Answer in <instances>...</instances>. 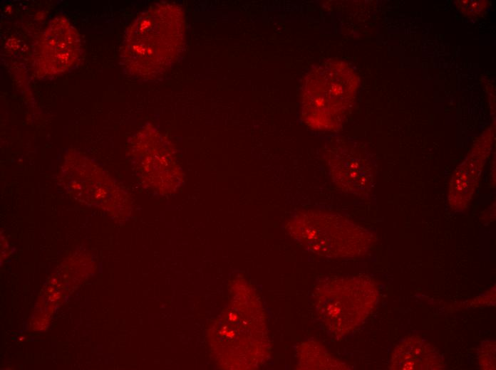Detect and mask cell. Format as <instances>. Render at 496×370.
I'll list each match as a JSON object with an SVG mask.
<instances>
[{
	"label": "cell",
	"mask_w": 496,
	"mask_h": 370,
	"mask_svg": "<svg viewBox=\"0 0 496 370\" xmlns=\"http://www.w3.org/2000/svg\"><path fill=\"white\" fill-rule=\"evenodd\" d=\"M298 369H344V363L334 358L321 344L307 341L297 349Z\"/></svg>",
	"instance_id": "cell-11"
},
{
	"label": "cell",
	"mask_w": 496,
	"mask_h": 370,
	"mask_svg": "<svg viewBox=\"0 0 496 370\" xmlns=\"http://www.w3.org/2000/svg\"><path fill=\"white\" fill-rule=\"evenodd\" d=\"M353 151H336L329 161V169L331 178L338 186L361 194L371 189L373 168L368 159Z\"/></svg>",
	"instance_id": "cell-9"
},
{
	"label": "cell",
	"mask_w": 496,
	"mask_h": 370,
	"mask_svg": "<svg viewBox=\"0 0 496 370\" xmlns=\"http://www.w3.org/2000/svg\"><path fill=\"white\" fill-rule=\"evenodd\" d=\"M227 368L252 369L263 362L269 350L264 317L249 286L239 287L216 327Z\"/></svg>",
	"instance_id": "cell-2"
},
{
	"label": "cell",
	"mask_w": 496,
	"mask_h": 370,
	"mask_svg": "<svg viewBox=\"0 0 496 370\" xmlns=\"http://www.w3.org/2000/svg\"><path fill=\"white\" fill-rule=\"evenodd\" d=\"M492 135L489 130L482 134L453 174L448 191V201L453 208L462 210L469 204L490 153Z\"/></svg>",
	"instance_id": "cell-8"
},
{
	"label": "cell",
	"mask_w": 496,
	"mask_h": 370,
	"mask_svg": "<svg viewBox=\"0 0 496 370\" xmlns=\"http://www.w3.org/2000/svg\"><path fill=\"white\" fill-rule=\"evenodd\" d=\"M184 40L183 14L171 4H159L131 25L123 47L124 61L138 76L154 77L175 61Z\"/></svg>",
	"instance_id": "cell-1"
},
{
	"label": "cell",
	"mask_w": 496,
	"mask_h": 370,
	"mask_svg": "<svg viewBox=\"0 0 496 370\" xmlns=\"http://www.w3.org/2000/svg\"><path fill=\"white\" fill-rule=\"evenodd\" d=\"M358 77L344 62L330 60L306 76L301 93L305 122L319 130L339 127L355 99Z\"/></svg>",
	"instance_id": "cell-3"
},
{
	"label": "cell",
	"mask_w": 496,
	"mask_h": 370,
	"mask_svg": "<svg viewBox=\"0 0 496 370\" xmlns=\"http://www.w3.org/2000/svg\"><path fill=\"white\" fill-rule=\"evenodd\" d=\"M326 216L318 218L314 212L299 214L289 223V231L307 248L326 256L356 255L368 246L366 230L346 218Z\"/></svg>",
	"instance_id": "cell-5"
},
{
	"label": "cell",
	"mask_w": 496,
	"mask_h": 370,
	"mask_svg": "<svg viewBox=\"0 0 496 370\" xmlns=\"http://www.w3.org/2000/svg\"><path fill=\"white\" fill-rule=\"evenodd\" d=\"M445 366L438 350L419 336H410L394 349L389 369L394 370H435Z\"/></svg>",
	"instance_id": "cell-10"
},
{
	"label": "cell",
	"mask_w": 496,
	"mask_h": 370,
	"mask_svg": "<svg viewBox=\"0 0 496 370\" xmlns=\"http://www.w3.org/2000/svg\"><path fill=\"white\" fill-rule=\"evenodd\" d=\"M148 139L140 144V154H135V163L147 184L154 190L169 194L177 190L182 180L180 168L172 156L170 144L158 133L146 134Z\"/></svg>",
	"instance_id": "cell-6"
},
{
	"label": "cell",
	"mask_w": 496,
	"mask_h": 370,
	"mask_svg": "<svg viewBox=\"0 0 496 370\" xmlns=\"http://www.w3.org/2000/svg\"><path fill=\"white\" fill-rule=\"evenodd\" d=\"M493 344H488L487 342L485 344V347H482L480 350L481 354H479V362L482 369L485 363L487 361V369H495V342Z\"/></svg>",
	"instance_id": "cell-13"
},
{
	"label": "cell",
	"mask_w": 496,
	"mask_h": 370,
	"mask_svg": "<svg viewBox=\"0 0 496 370\" xmlns=\"http://www.w3.org/2000/svg\"><path fill=\"white\" fill-rule=\"evenodd\" d=\"M458 9L465 16L477 18L481 16L488 5L487 1L462 0L455 1Z\"/></svg>",
	"instance_id": "cell-12"
},
{
	"label": "cell",
	"mask_w": 496,
	"mask_h": 370,
	"mask_svg": "<svg viewBox=\"0 0 496 370\" xmlns=\"http://www.w3.org/2000/svg\"><path fill=\"white\" fill-rule=\"evenodd\" d=\"M318 316L326 330L344 336L358 327L378 301L376 284L363 277L327 279L315 292Z\"/></svg>",
	"instance_id": "cell-4"
},
{
	"label": "cell",
	"mask_w": 496,
	"mask_h": 370,
	"mask_svg": "<svg viewBox=\"0 0 496 370\" xmlns=\"http://www.w3.org/2000/svg\"><path fill=\"white\" fill-rule=\"evenodd\" d=\"M78 32L64 18L53 19L37 48V63L46 74H56L70 68L78 59Z\"/></svg>",
	"instance_id": "cell-7"
}]
</instances>
